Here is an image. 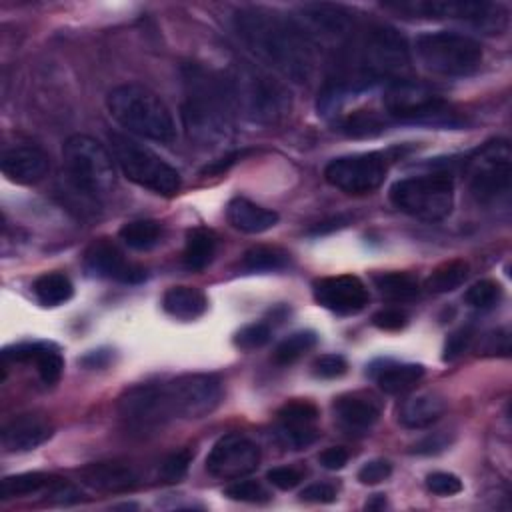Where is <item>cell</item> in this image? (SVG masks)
I'll return each instance as SVG.
<instances>
[{"label": "cell", "mask_w": 512, "mask_h": 512, "mask_svg": "<svg viewBox=\"0 0 512 512\" xmlns=\"http://www.w3.org/2000/svg\"><path fill=\"white\" fill-rule=\"evenodd\" d=\"M190 462H192V452L188 448L168 454L160 464V470H158L160 478L166 482H178L180 478L186 476Z\"/></svg>", "instance_id": "cell-42"}, {"label": "cell", "mask_w": 512, "mask_h": 512, "mask_svg": "<svg viewBox=\"0 0 512 512\" xmlns=\"http://www.w3.org/2000/svg\"><path fill=\"white\" fill-rule=\"evenodd\" d=\"M314 300L336 314H358L368 304V288L354 274L326 276L314 282Z\"/></svg>", "instance_id": "cell-18"}, {"label": "cell", "mask_w": 512, "mask_h": 512, "mask_svg": "<svg viewBox=\"0 0 512 512\" xmlns=\"http://www.w3.org/2000/svg\"><path fill=\"white\" fill-rule=\"evenodd\" d=\"M466 176L470 194L478 202L490 204L506 196L512 178V150L508 140H492L482 144L468 158Z\"/></svg>", "instance_id": "cell-12"}, {"label": "cell", "mask_w": 512, "mask_h": 512, "mask_svg": "<svg viewBox=\"0 0 512 512\" xmlns=\"http://www.w3.org/2000/svg\"><path fill=\"white\" fill-rule=\"evenodd\" d=\"M224 494L232 500H240V502H252V504H260L270 500V492L256 480H234L232 484H228L224 488Z\"/></svg>", "instance_id": "cell-40"}, {"label": "cell", "mask_w": 512, "mask_h": 512, "mask_svg": "<svg viewBox=\"0 0 512 512\" xmlns=\"http://www.w3.org/2000/svg\"><path fill=\"white\" fill-rule=\"evenodd\" d=\"M120 240L138 252L154 248L162 238V226L156 220L142 218V220H130L118 230Z\"/></svg>", "instance_id": "cell-34"}, {"label": "cell", "mask_w": 512, "mask_h": 512, "mask_svg": "<svg viewBox=\"0 0 512 512\" xmlns=\"http://www.w3.org/2000/svg\"><path fill=\"white\" fill-rule=\"evenodd\" d=\"M306 32L310 42L328 48H346L356 36L352 14L338 4H304L300 6V18L296 20Z\"/></svg>", "instance_id": "cell-16"}, {"label": "cell", "mask_w": 512, "mask_h": 512, "mask_svg": "<svg viewBox=\"0 0 512 512\" xmlns=\"http://www.w3.org/2000/svg\"><path fill=\"white\" fill-rule=\"evenodd\" d=\"M480 350L484 354H504L508 356L510 352V336L506 330H498V332H490L484 336V344L480 346Z\"/></svg>", "instance_id": "cell-50"}, {"label": "cell", "mask_w": 512, "mask_h": 512, "mask_svg": "<svg viewBox=\"0 0 512 512\" xmlns=\"http://www.w3.org/2000/svg\"><path fill=\"white\" fill-rule=\"evenodd\" d=\"M118 416L136 434L156 432L172 418L164 386L140 384L126 390L118 398Z\"/></svg>", "instance_id": "cell-15"}, {"label": "cell", "mask_w": 512, "mask_h": 512, "mask_svg": "<svg viewBox=\"0 0 512 512\" xmlns=\"http://www.w3.org/2000/svg\"><path fill=\"white\" fill-rule=\"evenodd\" d=\"M110 116L128 132L168 144L176 138V124L164 100L142 84H120L106 98Z\"/></svg>", "instance_id": "cell-4"}, {"label": "cell", "mask_w": 512, "mask_h": 512, "mask_svg": "<svg viewBox=\"0 0 512 512\" xmlns=\"http://www.w3.org/2000/svg\"><path fill=\"white\" fill-rule=\"evenodd\" d=\"M318 408L310 400H290L278 410V428L286 446L302 450L318 438Z\"/></svg>", "instance_id": "cell-20"}, {"label": "cell", "mask_w": 512, "mask_h": 512, "mask_svg": "<svg viewBox=\"0 0 512 512\" xmlns=\"http://www.w3.org/2000/svg\"><path fill=\"white\" fill-rule=\"evenodd\" d=\"M392 474V464L384 458H374L368 460L360 466L358 470V480L362 484H380L382 480H386Z\"/></svg>", "instance_id": "cell-45"}, {"label": "cell", "mask_w": 512, "mask_h": 512, "mask_svg": "<svg viewBox=\"0 0 512 512\" xmlns=\"http://www.w3.org/2000/svg\"><path fill=\"white\" fill-rule=\"evenodd\" d=\"M318 462L326 470H340L348 462V450L342 446H330L318 454Z\"/></svg>", "instance_id": "cell-51"}, {"label": "cell", "mask_w": 512, "mask_h": 512, "mask_svg": "<svg viewBox=\"0 0 512 512\" xmlns=\"http://www.w3.org/2000/svg\"><path fill=\"white\" fill-rule=\"evenodd\" d=\"M346 370H348V362H346V358L342 354H322L312 364V372L318 378H326V380L338 378Z\"/></svg>", "instance_id": "cell-43"}, {"label": "cell", "mask_w": 512, "mask_h": 512, "mask_svg": "<svg viewBox=\"0 0 512 512\" xmlns=\"http://www.w3.org/2000/svg\"><path fill=\"white\" fill-rule=\"evenodd\" d=\"M426 486L436 496H454L462 490V480L452 472H432L426 476Z\"/></svg>", "instance_id": "cell-44"}, {"label": "cell", "mask_w": 512, "mask_h": 512, "mask_svg": "<svg viewBox=\"0 0 512 512\" xmlns=\"http://www.w3.org/2000/svg\"><path fill=\"white\" fill-rule=\"evenodd\" d=\"M56 476L46 472H22L14 476H6L0 484V498H20V496H32L38 492H46L54 484Z\"/></svg>", "instance_id": "cell-33"}, {"label": "cell", "mask_w": 512, "mask_h": 512, "mask_svg": "<svg viewBox=\"0 0 512 512\" xmlns=\"http://www.w3.org/2000/svg\"><path fill=\"white\" fill-rule=\"evenodd\" d=\"M300 500L314 504H328L336 500V488L328 482H314L300 492Z\"/></svg>", "instance_id": "cell-48"}, {"label": "cell", "mask_w": 512, "mask_h": 512, "mask_svg": "<svg viewBox=\"0 0 512 512\" xmlns=\"http://www.w3.org/2000/svg\"><path fill=\"white\" fill-rule=\"evenodd\" d=\"M62 162L68 180L82 194L100 198L116 186L112 154L92 136L72 134L62 144Z\"/></svg>", "instance_id": "cell-6"}, {"label": "cell", "mask_w": 512, "mask_h": 512, "mask_svg": "<svg viewBox=\"0 0 512 512\" xmlns=\"http://www.w3.org/2000/svg\"><path fill=\"white\" fill-rule=\"evenodd\" d=\"M372 280L378 292L392 302H408L420 294V284L410 272H380Z\"/></svg>", "instance_id": "cell-31"}, {"label": "cell", "mask_w": 512, "mask_h": 512, "mask_svg": "<svg viewBox=\"0 0 512 512\" xmlns=\"http://www.w3.org/2000/svg\"><path fill=\"white\" fill-rule=\"evenodd\" d=\"M352 58L358 80L378 82L408 80L412 72V58L406 38L392 26L374 24L352 40Z\"/></svg>", "instance_id": "cell-5"}, {"label": "cell", "mask_w": 512, "mask_h": 512, "mask_svg": "<svg viewBox=\"0 0 512 512\" xmlns=\"http://www.w3.org/2000/svg\"><path fill=\"white\" fill-rule=\"evenodd\" d=\"M290 262L288 252L276 246H254L244 252L240 266L246 272H274L286 268Z\"/></svg>", "instance_id": "cell-35"}, {"label": "cell", "mask_w": 512, "mask_h": 512, "mask_svg": "<svg viewBox=\"0 0 512 512\" xmlns=\"http://www.w3.org/2000/svg\"><path fill=\"white\" fill-rule=\"evenodd\" d=\"M234 112L260 126H278L292 112L290 88L270 70L250 60H236L224 74Z\"/></svg>", "instance_id": "cell-3"}, {"label": "cell", "mask_w": 512, "mask_h": 512, "mask_svg": "<svg viewBox=\"0 0 512 512\" xmlns=\"http://www.w3.org/2000/svg\"><path fill=\"white\" fill-rule=\"evenodd\" d=\"M502 298V288L494 280H480L474 282L466 292H464V302L472 308L478 310H488L496 306Z\"/></svg>", "instance_id": "cell-38"}, {"label": "cell", "mask_w": 512, "mask_h": 512, "mask_svg": "<svg viewBox=\"0 0 512 512\" xmlns=\"http://www.w3.org/2000/svg\"><path fill=\"white\" fill-rule=\"evenodd\" d=\"M4 360H14V362H34L36 372L42 380V384L52 386L60 380L62 370H64V360L60 352L44 342H24L16 344L14 348H6L2 352Z\"/></svg>", "instance_id": "cell-25"}, {"label": "cell", "mask_w": 512, "mask_h": 512, "mask_svg": "<svg viewBox=\"0 0 512 512\" xmlns=\"http://www.w3.org/2000/svg\"><path fill=\"white\" fill-rule=\"evenodd\" d=\"M258 464V444L240 432H230L218 438L206 456V470L220 480H238L248 476L258 468Z\"/></svg>", "instance_id": "cell-17"}, {"label": "cell", "mask_w": 512, "mask_h": 512, "mask_svg": "<svg viewBox=\"0 0 512 512\" xmlns=\"http://www.w3.org/2000/svg\"><path fill=\"white\" fill-rule=\"evenodd\" d=\"M172 418L198 420L214 412L222 400V382L214 374H182L164 384Z\"/></svg>", "instance_id": "cell-14"}, {"label": "cell", "mask_w": 512, "mask_h": 512, "mask_svg": "<svg viewBox=\"0 0 512 512\" xmlns=\"http://www.w3.org/2000/svg\"><path fill=\"white\" fill-rule=\"evenodd\" d=\"M80 478L86 486L108 492V494H122L130 492L138 486L140 476L130 462L108 460V462H94L80 470Z\"/></svg>", "instance_id": "cell-23"}, {"label": "cell", "mask_w": 512, "mask_h": 512, "mask_svg": "<svg viewBox=\"0 0 512 512\" xmlns=\"http://www.w3.org/2000/svg\"><path fill=\"white\" fill-rule=\"evenodd\" d=\"M384 6L412 16L458 20L484 34H500L508 26V10L486 0H400Z\"/></svg>", "instance_id": "cell-11"}, {"label": "cell", "mask_w": 512, "mask_h": 512, "mask_svg": "<svg viewBox=\"0 0 512 512\" xmlns=\"http://www.w3.org/2000/svg\"><path fill=\"white\" fill-rule=\"evenodd\" d=\"M390 158L384 152H360L338 156L324 168V178L330 186L346 194H370L382 186L388 174Z\"/></svg>", "instance_id": "cell-13"}, {"label": "cell", "mask_w": 512, "mask_h": 512, "mask_svg": "<svg viewBox=\"0 0 512 512\" xmlns=\"http://www.w3.org/2000/svg\"><path fill=\"white\" fill-rule=\"evenodd\" d=\"M372 322L376 328L392 332V330H400L406 326L408 314L400 308H382L372 316Z\"/></svg>", "instance_id": "cell-47"}, {"label": "cell", "mask_w": 512, "mask_h": 512, "mask_svg": "<svg viewBox=\"0 0 512 512\" xmlns=\"http://www.w3.org/2000/svg\"><path fill=\"white\" fill-rule=\"evenodd\" d=\"M318 342V336L316 332L312 330H298V332H292L290 336H286L276 348H274V362L276 364H292L294 360H298L300 356H304L308 350H312Z\"/></svg>", "instance_id": "cell-37"}, {"label": "cell", "mask_w": 512, "mask_h": 512, "mask_svg": "<svg viewBox=\"0 0 512 512\" xmlns=\"http://www.w3.org/2000/svg\"><path fill=\"white\" fill-rule=\"evenodd\" d=\"M216 246H218V238L210 228H206V226L190 228L186 232V242H184V252H182L184 266L192 272L204 270L214 260Z\"/></svg>", "instance_id": "cell-29"}, {"label": "cell", "mask_w": 512, "mask_h": 512, "mask_svg": "<svg viewBox=\"0 0 512 512\" xmlns=\"http://www.w3.org/2000/svg\"><path fill=\"white\" fill-rule=\"evenodd\" d=\"M414 50L424 68L440 76H470L480 68L484 58L476 38L452 30L418 34Z\"/></svg>", "instance_id": "cell-9"}, {"label": "cell", "mask_w": 512, "mask_h": 512, "mask_svg": "<svg viewBox=\"0 0 512 512\" xmlns=\"http://www.w3.org/2000/svg\"><path fill=\"white\" fill-rule=\"evenodd\" d=\"M32 292L42 306H60L74 296V286L66 274L46 272L34 280Z\"/></svg>", "instance_id": "cell-32"}, {"label": "cell", "mask_w": 512, "mask_h": 512, "mask_svg": "<svg viewBox=\"0 0 512 512\" xmlns=\"http://www.w3.org/2000/svg\"><path fill=\"white\" fill-rule=\"evenodd\" d=\"M384 126H386V118H382L374 112H358L344 120L342 130L350 136H374V134L382 132Z\"/></svg>", "instance_id": "cell-39"}, {"label": "cell", "mask_w": 512, "mask_h": 512, "mask_svg": "<svg viewBox=\"0 0 512 512\" xmlns=\"http://www.w3.org/2000/svg\"><path fill=\"white\" fill-rule=\"evenodd\" d=\"M228 222L246 234H260L278 224V214L270 208H264L248 198L236 196L226 206Z\"/></svg>", "instance_id": "cell-27"}, {"label": "cell", "mask_w": 512, "mask_h": 512, "mask_svg": "<svg viewBox=\"0 0 512 512\" xmlns=\"http://www.w3.org/2000/svg\"><path fill=\"white\" fill-rule=\"evenodd\" d=\"M0 170L8 180L30 186L48 174L50 158L36 144H16L2 152Z\"/></svg>", "instance_id": "cell-22"}, {"label": "cell", "mask_w": 512, "mask_h": 512, "mask_svg": "<svg viewBox=\"0 0 512 512\" xmlns=\"http://www.w3.org/2000/svg\"><path fill=\"white\" fill-rule=\"evenodd\" d=\"M234 30L244 46L290 82L306 84L316 70L314 44L294 18L268 8H240Z\"/></svg>", "instance_id": "cell-1"}, {"label": "cell", "mask_w": 512, "mask_h": 512, "mask_svg": "<svg viewBox=\"0 0 512 512\" xmlns=\"http://www.w3.org/2000/svg\"><path fill=\"white\" fill-rule=\"evenodd\" d=\"M446 412V398L434 390H422L402 400L398 408V422L404 428L420 430L428 428Z\"/></svg>", "instance_id": "cell-26"}, {"label": "cell", "mask_w": 512, "mask_h": 512, "mask_svg": "<svg viewBox=\"0 0 512 512\" xmlns=\"http://www.w3.org/2000/svg\"><path fill=\"white\" fill-rule=\"evenodd\" d=\"M162 308L166 314L178 320H196L208 308V298L194 286H172L162 296Z\"/></svg>", "instance_id": "cell-28"}, {"label": "cell", "mask_w": 512, "mask_h": 512, "mask_svg": "<svg viewBox=\"0 0 512 512\" xmlns=\"http://www.w3.org/2000/svg\"><path fill=\"white\" fill-rule=\"evenodd\" d=\"M108 142L114 162L130 182L162 196H172L180 190V172L148 146L120 132H110Z\"/></svg>", "instance_id": "cell-7"}, {"label": "cell", "mask_w": 512, "mask_h": 512, "mask_svg": "<svg viewBox=\"0 0 512 512\" xmlns=\"http://www.w3.org/2000/svg\"><path fill=\"white\" fill-rule=\"evenodd\" d=\"M84 270L96 278L134 284L146 278V270L128 262L124 252L108 238L94 240L84 252Z\"/></svg>", "instance_id": "cell-19"}, {"label": "cell", "mask_w": 512, "mask_h": 512, "mask_svg": "<svg viewBox=\"0 0 512 512\" xmlns=\"http://www.w3.org/2000/svg\"><path fill=\"white\" fill-rule=\"evenodd\" d=\"M184 98L180 118L188 140L198 148H218L232 132V102L224 76L190 62L182 66Z\"/></svg>", "instance_id": "cell-2"}, {"label": "cell", "mask_w": 512, "mask_h": 512, "mask_svg": "<svg viewBox=\"0 0 512 512\" xmlns=\"http://www.w3.org/2000/svg\"><path fill=\"white\" fill-rule=\"evenodd\" d=\"M266 480L278 490H292L302 482V472L292 466H276L266 472Z\"/></svg>", "instance_id": "cell-46"}, {"label": "cell", "mask_w": 512, "mask_h": 512, "mask_svg": "<svg viewBox=\"0 0 512 512\" xmlns=\"http://www.w3.org/2000/svg\"><path fill=\"white\" fill-rule=\"evenodd\" d=\"M390 202L404 214L436 222L454 208V180L448 172H428L396 180L388 190Z\"/></svg>", "instance_id": "cell-8"}, {"label": "cell", "mask_w": 512, "mask_h": 512, "mask_svg": "<svg viewBox=\"0 0 512 512\" xmlns=\"http://www.w3.org/2000/svg\"><path fill=\"white\" fill-rule=\"evenodd\" d=\"M472 340V330L470 328H460L456 332H452L444 344V360H454L456 356H460Z\"/></svg>", "instance_id": "cell-49"}, {"label": "cell", "mask_w": 512, "mask_h": 512, "mask_svg": "<svg viewBox=\"0 0 512 512\" xmlns=\"http://www.w3.org/2000/svg\"><path fill=\"white\" fill-rule=\"evenodd\" d=\"M422 376H424V366L412 364V362H404V364L386 362L382 368L374 372L376 384L386 394H402L412 386H416V382Z\"/></svg>", "instance_id": "cell-30"}, {"label": "cell", "mask_w": 512, "mask_h": 512, "mask_svg": "<svg viewBox=\"0 0 512 512\" xmlns=\"http://www.w3.org/2000/svg\"><path fill=\"white\" fill-rule=\"evenodd\" d=\"M54 434V424L50 418L42 414H20L10 418L0 432L2 450L8 454L30 452L44 442H48Z\"/></svg>", "instance_id": "cell-21"}, {"label": "cell", "mask_w": 512, "mask_h": 512, "mask_svg": "<svg viewBox=\"0 0 512 512\" xmlns=\"http://www.w3.org/2000/svg\"><path fill=\"white\" fill-rule=\"evenodd\" d=\"M468 276V264L464 260H450L430 272L424 286L434 294L456 290Z\"/></svg>", "instance_id": "cell-36"}, {"label": "cell", "mask_w": 512, "mask_h": 512, "mask_svg": "<svg viewBox=\"0 0 512 512\" xmlns=\"http://www.w3.org/2000/svg\"><path fill=\"white\" fill-rule=\"evenodd\" d=\"M334 416L348 432H368L380 418V404L372 394L348 392L334 400Z\"/></svg>", "instance_id": "cell-24"}, {"label": "cell", "mask_w": 512, "mask_h": 512, "mask_svg": "<svg viewBox=\"0 0 512 512\" xmlns=\"http://www.w3.org/2000/svg\"><path fill=\"white\" fill-rule=\"evenodd\" d=\"M386 506V500L382 494H374V498L370 502H366V508L372 510V508H384Z\"/></svg>", "instance_id": "cell-52"}, {"label": "cell", "mask_w": 512, "mask_h": 512, "mask_svg": "<svg viewBox=\"0 0 512 512\" xmlns=\"http://www.w3.org/2000/svg\"><path fill=\"white\" fill-rule=\"evenodd\" d=\"M272 336V330L266 322H252L242 326L236 336H234V344L242 350H254V348H262L264 344H268Z\"/></svg>", "instance_id": "cell-41"}, {"label": "cell", "mask_w": 512, "mask_h": 512, "mask_svg": "<svg viewBox=\"0 0 512 512\" xmlns=\"http://www.w3.org/2000/svg\"><path fill=\"white\" fill-rule=\"evenodd\" d=\"M382 106L388 118L400 122L432 126H456L462 122L440 94L412 78L390 82L384 90Z\"/></svg>", "instance_id": "cell-10"}]
</instances>
